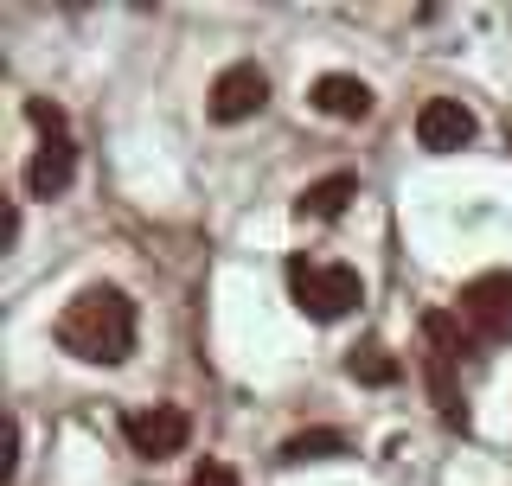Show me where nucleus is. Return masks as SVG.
Returning a JSON list of instances; mask_svg holds the SVG:
<instances>
[{"label": "nucleus", "mask_w": 512, "mask_h": 486, "mask_svg": "<svg viewBox=\"0 0 512 486\" xmlns=\"http://www.w3.org/2000/svg\"><path fill=\"white\" fill-rule=\"evenodd\" d=\"M58 346L84 365H122L135 352V301L122 288H84L58 314Z\"/></svg>", "instance_id": "obj_1"}, {"label": "nucleus", "mask_w": 512, "mask_h": 486, "mask_svg": "<svg viewBox=\"0 0 512 486\" xmlns=\"http://www.w3.org/2000/svg\"><path fill=\"white\" fill-rule=\"evenodd\" d=\"M288 295H295V307L308 320H346L365 301V282L346 263H308V256H295L288 263Z\"/></svg>", "instance_id": "obj_2"}, {"label": "nucleus", "mask_w": 512, "mask_h": 486, "mask_svg": "<svg viewBox=\"0 0 512 486\" xmlns=\"http://www.w3.org/2000/svg\"><path fill=\"white\" fill-rule=\"evenodd\" d=\"M455 314L468 320L480 339H512V269H487L461 288Z\"/></svg>", "instance_id": "obj_3"}, {"label": "nucleus", "mask_w": 512, "mask_h": 486, "mask_svg": "<svg viewBox=\"0 0 512 486\" xmlns=\"http://www.w3.org/2000/svg\"><path fill=\"white\" fill-rule=\"evenodd\" d=\"M122 435H128V448H135L141 461H167V455H180L192 442V423H186V410H173V403H154V410L128 416Z\"/></svg>", "instance_id": "obj_4"}, {"label": "nucleus", "mask_w": 512, "mask_h": 486, "mask_svg": "<svg viewBox=\"0 0 512 486\" xmlns=\"http://www.w3.org/2000/svg\"><path fill=\"white\" fill-rule=\"evenodd\" d=\"M263 103H269V77L256 71V64H231V71H218L212 96H205L212 122H250Z\"/></svg>", "instance_id": "obj_5"}, {"label": "nucleus", "mask_w": 512, "mask_h": 486, "mask_svg": "<svg viewBox=\"0 0 512 486\" xmlns=\"http://www.w3.org/2000/svg\"><path fill=\"white\" fill-rule=\"evenodd\" d=\"M416 141H423L429 154H455L474 141V116L455 103V96H429L423 109H416Z\"/></svg>", "instance_id": "obj_6"}, {"label": "nucleus", "mask_w": 512, "mask_h": 486, "mask_svg": "<svg viewBox=\"0 0 512 486\" xmlns=\"http://www.w3.org/2000/svg\"><path fill=\"white\" fill-rule=\"evenodd\" d=\"M308 103L320 109V116L359 122V116H372V84H365V77H346V71H327V77L308 90Z\"/></svg>", "instance_id": "obj_7"}, {"label": "nucleus", "mask_w": 512, "mask_h": 486, "mask_svg": "<svg viewBox=\"0 0 512 486\" xmlns=\"http://www.w3.org/2000/svg\"><path fill=\"white\" fill-rule=\"evenodd\" d=\"M71 173H77V148L58 135V141H45V148L26 160V192L32 199H58V192L71 186Z\"/></svg>", "instance_id": "obj_8"}, {"label": "nucleus", "mask_w": 512, "mask_h": 486, "mask_svg": "<svg viewBox=\"0 0 512 486\" xmlns=\"http://www.w3.org/2000/svg\"><path fill=\"white\" fill-rule=\"evenodd\" d=\"M359 199V180H352V173H327V180H314V186H301V199H295V212L301 218H340L346 205Z\"/></svg>", "instance_id": "obj_9"}, {"label": "nucleus", "mask_w": 512, "mask_h": 486, "mask_svg": "<svg viewBox=\"0 0 512 486\" xmlns=\"http://www.w3.org/2000/svg\"><path fill=\"white\" fill-rule=\"evenodd\" d=\"M333 455H346V435H340V429H308V435H288V442H282V461H288V467L333 461Z\"/></svg>", "instance_id": "obj_10"}, {"label": "nucleus", "mask_w": 512, "mask_h": 486, "mask_svg": "<svg viewBox=\"0 0 512 486\" xmlns=\"http://www.w3.org/2000/svg\"><path fill=\"white\" fill-rule=\"evenodd\" d=\"M346 378H359V384H397V378H404V365H397L384 346H352Z\"/></svg>", "instance_id": "obj_11"}, {"label": "nucleus", "mask_w": 512, "mask_h": 486, "mask_svg": "<svg viewBox=\"0 0 512 486\" xmlns=\"http://www.w3.org/2000/svg\"><path fill=\"white\" fill-rule=\"evenodd\" d=\"M26 116L45 128V141H58V135H64V109H58V103H45V96H32V103H26Z\"/></svg>", "instance_id": "obj_12"}, {"label": "nucleus", "mask_w": 512, "mask_h": 486, "mask_svg": "<svg viewBox=\"0 0 512 486\" xmlns=\"http://www.w3.org/2000/svg\"><path fill=\"white\" fill-rule=\"evenodd\" d=\"M186 486H237V474H231L224 461H199V467H192V480H186Z\"/></svg>", "instance_id": "obj_13"}]
</instances>
